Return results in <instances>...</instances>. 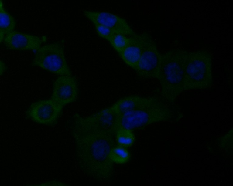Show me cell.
I'll return each instance as SVG.
<instances>
[{
	"instance_id": "7a4b0ae2",
	"label": "cell",
	"mask_w": 233,
	"mask_h": 186,
	"mask_svg": "<svg viewBox=\"0 0 233 186\" xmlns=\"http://www.w3.org/2000/svg\"><path fill=\"white\" fill-rule=\"evenodd\" d=\"M185 51L173 49L161 54L157 79L164 101L174 103L184 91L182 63Z\"/></svg>"
},
{
	"instance_id": "30bf717a",
	"label": "cell",
	"mask_w": 233,
	"mask_h": 186,
	"mask_svg": "<svg viewBox=\"0 0 233 186\" xmlns=\"http://www.w3.org/2000/svg\"><path fill=\"white\" fill-rule=\"evenodd\" d=\"M43 42L39 36L14 30L5 37L2 42L10 49L37 51Z\"/></svg>"
},
{
	"instance_id": "6da1fadb",
	"label": "cell",
	"mask_w": 233,
	"mask_h": 186,
	"mask_svg": "<svg viewBox=\"0 0 233 186\" xmlns=\"http://www.w3.org/2000/svg\"><path fill=\"white\" fill-rule=\"evenodd\" d=\"M72 134L78 167L89 177L107 182L113 173L109 153L116 145L114 132L104 130L78 114L74 117Z\"/></svg>"
},
{
	"instance_id": "e0dca14e",
	"label": "cell",
	"mask_w": 233,
	"mask_h": 186,
	"mask_svg": "<svg viewBox=\"0 0 233 186\" xmlns=\"http://www.w3.org/2000/svg\"><path fill=\"white\" fill-rule=\"evenodd\" d=\"M94 24L98 35L101 37L109 41L117 34L105 26L95 21L91 22Z\"/></svg>"
},
{
	"instance_id": "9a60e30c",
	"label": "cell",
	"mask_w": 233,
	"mask_h": 186,
	"mask_svg": "<svg viewBox=\"0 0 233 186\" xmlns=\"http://www.w3.org/2000/svg\"><path fill=\"white\" fill-rule=\"evenodd\" d=\"M109 157L113 163L123 164L128 161L130 154L127 148L117 144L111 149Z\"/></svg>"
},
{
	"instance_id": "2e32d148",
	"label": "cell",
	"mask_w": 233,
	"mask_h": 186,
	"mask_svg": "<svg viewBox=\"0 0 233 186\" xmlns=\"http://www.w3.org/2000/svg\"><path fill=\"white\" fill-rule=\"evenodd\" d=\"M135 35L127 36L122 34H115L109 42L119 54L130 44Z\"/></svg>"
},
{
	"instance_id": "5b68a950",
	"label": "cell",
	"mask_w": 233,
	"mask_h": 186,
	"mask_svg": "<svg viewBox=\"0 0 233 186\" xmlns=\"http://www.w3.org/2000/svg\"><path fill=\"white\" fill-rule=\"evenodd\" d=\"M33 65L60 76L71 75L63 44L54 42L41 46L36 52Z\"/></svg>"
},
{
	"instance_id": "277c9868",
	"label": "cell",
	"mask_w": 233,
	"mask_h": 186,
	"mask_svg": "<svg viewBox=\"0 0 233 186\" xmlns=\"http://www.w3.org/2000/svg\"><path fill=\"white\" fill-rule=\"evenodd\" d=\"M172 111L164 101L143 108L118 115L115 129L119 127L132 130L170 120Z\"/></svg>"
},
{
	"instance_id": "ba28073f",
	"label": "cell",
	"mask_w": 233,
	"mask_h": 186,
	"mask_svg": "<svg viewBox=\"0 0 233 186\" xmlns=\"http://www.w3.org/2000/svg\"><path fill=\"white\" fill-rule=\"evenodd\" d=\"M83 14L91 22L95 21L111 29L117 34L134 36L136 34L123 18L113 13L84 10Z\"/></svg>"
},
{
	"instance_id": "8992f818",
	"label": "cell",
	"mask_w": 233,
	"mask_h": 186,
	"mask_svg": "<svg viewBox=\"0 0 233 186\" xmlns=\"http://www.w3.org/2000/svg\"><path fill=\"white\" fill-rule=\"evenodd\" d=\"M161 54L149 34L145 42L138 64V76L145 78L157 79Z\"/></svg>"
},
{
	"instance_id": "3957f363",
	"label": "cell",
	"mask_w": 233,
	"mask_h": 186,
	"mask_svg": "<svg viewBox=\"0 0 233 186\" xmlns=\"http://www.w3.org/2000/svg\"><path fill=\"white\" fill-rule=\"evenodd\" d=\"M182 67L184 91L205 89L211 87L212 57L209 53L205 51H186Z\"/></svg>"
},
{
	"instance_id": "9c48e42d",
	"label": "cell",
	"mask_w": 233,
	"mask_h": 186,
	"mask_svg": "<svg viewBox=\"0 0 233 186\" xmlns=\"http://www.w3.org/2000/svg\"><path fill=\"white\" fill-rule=\"evenodd\" d=\"M78 89L75 78L71 76H60L54 81L51 99L62 107L75 101Z\"/></svg>"
},
{
	"instance_id": "52a82bcc",
	"label": "cell",
	"mask_w": 233,
	"mask_h": 186,
	"mask_svg": "<svg viewBox=\"0 0 233 186\" xmlns=\"http://www.w3.org/2000/svg\"><path fill=\"white\" fill-rule=\"evenodd\" d=\"M62 108L63 107L51 99L33 103L27 113L34 121L42 124L49 125L57 120Z\"/></svg>"
},
{
	"instance_id": "5bb4252c",
	"label": "cell",
	"mask_w": 233,
	"mask_h": 186,
	"mask_svg": "<svg viewBox=\"0 0 233 186\" xmlns=\"http://www.w3.org/2000/svg\"><path fill=\"white\" fill-rule=\"evenodd\" d=\"M115 138L117 145L126 148L131 147L135 139L131 130L122 127L116 129Z\"/></svg>"
},
{
	"instance_id": "7c38bea8",
	"label": "cell",
	"mask_w": 233,
	"mask_h": 186,
	"mask_svg": "<svg viewBox=\"0 0 233 186\" xmlns=\"http://www.w3.org/2000/svg\"><path fill=\"white\" fill-rule=\"evenodd\" d=\"M148 35L146 33L136 34L130 44L119 54L125 63L136 73L144 46Z\"/></svg>"
},
{
	"instance_id": "8fae6325",
	"label": "cell",
	"mask_w": 233,
	"mask_h": 186,
	"mask_svg": "<svg viewBox=\"0 0 233 186\" xmlns=\"http://www.w3.org/2000/svg\"><path fill=\"white\" fill-rule=\"evenodd\" d=\"M164 100L156 96H130L122 98L113 105L118 115L128 111L143 108Z\"/></svg>"
},
{
	"instance_id": "4fadbf2b",
	"label": "cell",
	"mask_w": 233,
	"mask_h": 186,
	"mask_svg": "<svg viewBox=\"0 0 233 186\" xmlns=\"http://www.w3.org/2000/svg\"><path fill=\"white\" fill-rule=\"evenodd\" d=\"M0 37L1 43L6 35L14 31L16 25L15 19L4 9L2 1H0Z\"/></svg>"
}]
</instances>
